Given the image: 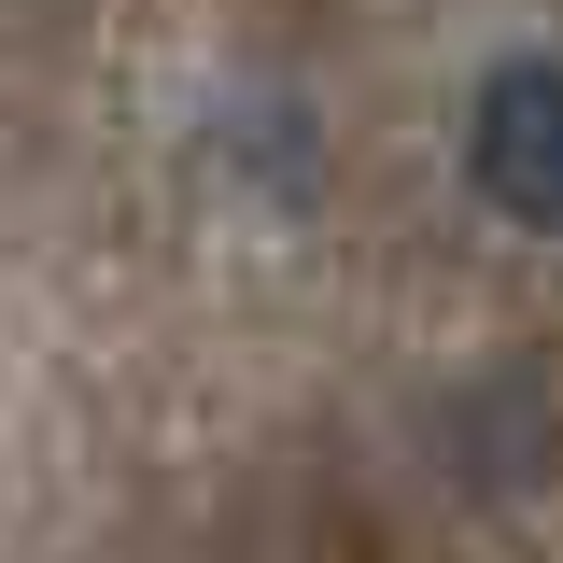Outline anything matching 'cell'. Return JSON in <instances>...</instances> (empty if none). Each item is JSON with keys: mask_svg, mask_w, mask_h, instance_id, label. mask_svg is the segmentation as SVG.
I'll list each match as a JSON object with an SVG mask.
<instances>
[{"mask_svg": "<svg viewBox=\"0 0 563 563\" xmlns=\"http://www.w3.org/2000/svg\"><path fill=\"white\" fill-rule=\"evenodd\" d=\"M465 184L521 240H563V57H493L465 85Z\"/></svg>", "mask_w": 563, "mask_h": 563, "instance_id": "1", "label": "cell"}]
</instances>
